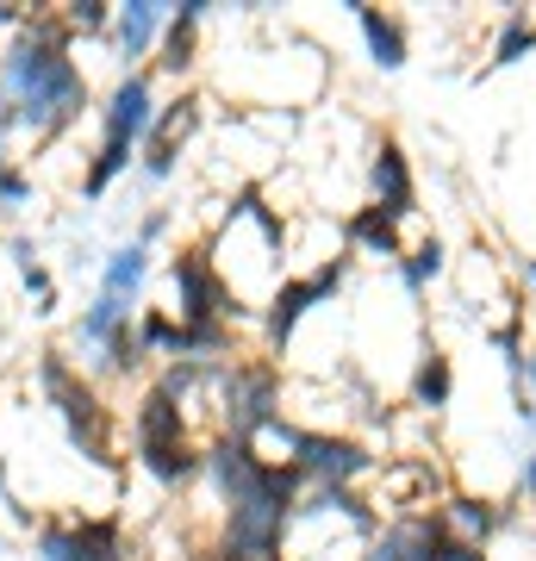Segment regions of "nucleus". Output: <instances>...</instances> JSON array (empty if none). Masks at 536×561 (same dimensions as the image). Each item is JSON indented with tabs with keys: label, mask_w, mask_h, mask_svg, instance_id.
Returning a JSON list of instances; mask_svg holds the SVG:
<instances>
[{
	"label": "nucleus",
	"mask_w": 536,
	"mask_h": 561,
	"mask_svg": "<svg viewBox=\"0 0 536 561\" xmlns=\"http://www.w3.org/2000/svg\"><path fill=\"white\" fill-rule=\"evenodd\" d=\"M7 94L20 101V113L32 125H62V119H76V106H81V76L57 44L25 38L7 57Z\"/></svg>",
	"instance_id": "nucleus-1"
},
{
	"label": "nucleus",
	"mask_w": 536,
	"mask_h": 561,
	"mask_svg": "<svg viewBox=\"0 0 536 561\" xmlns=\"http://www.w3.org/2000/svg\"><path fill=\"white\" fill-rule=\"evenodd\" d=\"M138 456H144V468L169 486L194 474L199 456H194V443H187V419H181V405H175L169 387L144 393V405H138Z\"/></svg>",
	"instance_id": "nucleus-2"
},
{
	"label": "nucleus",
	"mask_w": 536,
	"mask_h": 561,
	"mask_svg": "<svg viewBox=\"0 0 536 561\" xmlns=\"http://www.w3.org/2000/svg\"><path fill=\"white\" fill-rule=\"evenodd\" d=\"M44 393L57 400L62 424H69V437L81 443V456L113 461V419H106V405H100L94 387L76 381V375L62 368V356H44Z\"/></svg>",
	"instance_id": "nucleus-3"
},
{
	"label": "nucleus",
	"mask_w": 536,
	"mask_h": 561,
	"mask_svg": "<svg viewBox=\"0 0 536 561\" xmlns=\"http://www.w3.org/2000/svg\"><path fill=\"white\" fill-rule=\"evenodd\" d=\"M44 561H125L119 524L113 518H81V524H57L38 537Z\"/></svg>",
	"instance_id": "nucleus-4"
},
{
	"label": "nucleus",
	"mask_w": 536,
	"mask_h": 561,
	"mask_svg": "<svg viewBox=\"0 0 536 561\" xmlns=\"http://www.w3.org/2000/svg\"><path fill=\"white\" fill-rule=\"evenodd\" d=\"M175 294H181V331H206V324H219L225 312V287L219 275H213V262H206V250H187V256L175 262Z\"/></svg>",
	"instance_id": "nucleus-5"
},
{
	"label": "nucleus",
	"mask_w": 536,
	"mask_h": 561,
	"mask_svg": "<svg viewBox=\"0 0 536 561\" xmlns=\"http://www.w3.org/2000/svg\"><path fill=\"white\" fill-rule=\"evenodd\" d=\"M269 405H275V375L269 368H231V381H225V419H231L238 443L275 419Z\"/></svg>",
	"instance_id": "nucleus-6"
},
{
	"label": "nucleus",
	"mask_w": 536,
	"mask_h": 561,
	"mask_svg": "<svg viewBox=\"0 0 536 561\" xmlns=\"http://www.w3.org/2000/svg\"><path fill=\"white\" fill-rule=\"evenodd\" d=\"M294 456L306 474H318L324 486H343V481H356L362 468H368V456H362L356 443H343V437H312V431H294Z\"/></svg>",
	"instance_id": "nucleus-7"
},
{
	"label": "nucleus",
	"mask_w": 536,
	"mask_h": 561,
	"mask_svg": "<svg viewBox=\"0 0 536 561\" xmlns=\"http://www.w3.org/2000/svg\"><path fill=\"white\" fill-rule=\"evenodd\" d=\"M443 524L437 518H399L387 537L368 549V561H443Z\"/></svg>",
	"instance_id": "nucleus-8"
},
{
	"label": "nucleus",
	"mask_w": 536,
	"mask_h": 561,
	"mask_svg": "<svg viewBox=\"0 0 536 561\" xmlns=\"http://www.w3.org/2000/svg\"><path fill=\"white\" fill-rule=\"evenodd\" d=\"M150 125H157V113H150V81L125 76L119 88H113V106H106V138L132 144V138H144Z\"/></svg>",
	"instance_id": "nucleus-9"
},
{
	"label": "nucleus",
	"mask_w": 536,
	"mask_h": 561,
	"mask_svg": "<svg viewBox=\"0 0 536 561\" xmlns=\"http://www.w3.org/2000/svg\"><path fill=\"white\" fill-rule=\"evenodd\" d=\"M324 294H338V268H318L312 280L281 287V294H275V312H269V337L287 343V337H294V324H299V312H306L312 300H324Z\"/></svg>",
	"instance_id": "nucleus-10"
},
{
	"label": "nucleus",
	"mask_w": 536,
	"mask_h": 561,
	"mask_svg": "<svg viewBox=\"0 0 536 561\" xmlns=\"http://www.w3.org/2000/svg\"><path fill=\"white\" fill-rule=\"evenodd\" d=\"M375 194H380V213H387V219H406V213H412V175H406L399 144H380V157H375Z\"/></svg>",
	"instance_id": "nucleus-11"
},
{
	"label": "nucleus",
	"mask_w": 536,
	"mask_h": 561,
	"mask_svg": "<svg viewBox=\"0 0 536 561\" xmlns=\"http://www.w3.org/2000/svg\"><path fill=\"white\" fill-rule=\"evenodd\" d=\"M187 131H194V101H175V106L157 119V131H150V157H144V169H150V175H169Z\"/></svg>",
	"instance_id": "nucleus-12"
},
{
	"label": "nucleus",
	"mask_w": 536,
	"mask_h": 561,
	"mask_svg": "<svg viewBox=\"0 0 536 561\" xmlns=\"http://www.w3.org/2000/svg\"><path fill=\"white\" fill-rule=\"evenodd\" d=\"M356 20H362V32H368V50H375L380 69H399V62H406V38H399V25L380 20L375 7H356Z\"/></svg>",
	"instance_id": "nucleus-13"
},
{
	"label": "nucleus",
	"mask_w": 536,
	"mask_h": 561,
	"mask_svg": "<svg viewBox=\"0 0 536 561\" xmlns=\"http://www.w3.org/2000/svg\"><path fill=\"white\" fill-rule=\"evenodd\" d=\"M157 20H162V7H150V0L125 7V13H119V50H125V57H144V50H150V38H157Z\"/></svg>",
	"instance_id": "nucleus-14"
},
{
	"label": "nucleus",
	"mask_w": 536,
	"mask_h": 561,
	"mask_svg": "<svg viewBox=\"0 0 536 561\" xmlns=\"http://www.w3.org/2000/svg\"><path fill=\"white\" fill-rule=\"evenodd\" d=\"M399 219H387V213H380V206H368V213H356V219H350V238L362 243V250H375V256H394L399 250V231H394Z\"/></svg>",
	"instance_id": "nucleus-15"
},
{
	"label": "nucleus",
	"mask_w": 536,
	"mask_h": 561,
	"mask_svg": "<svg viewBox=\"0 0 536 561\" xmlns=\"http://www.w3.org/2000/svg\"><path fill=\"white\" fill-rule=\"evenodd\" d=\"M138 280H144V243H132V250H119V256H113L106 287H100V294H106L113 306H125L132 294H138Z\"/></svg>",
	"instance_id": "nucleus-16"
},
{
	"label": "nucleus",
	"mask_w": 536,
	"mask_h": 561,
	"mask_svg": "<svg viewBox=\"0 0 536 561\" xmlns=\"http://www.w3.org/2000/svg\"><path fill=\"white\" fill-rule=\"evenodd\" d=\"M125 162H132V144H100V157H94V169H88V201H100V194H106V181L119 175Z\"/></svg>",
	"instance_id": "nucleus-17"
},
{
	"label": "nucleus",
	"mask_w": 536,
	"mask_h": 561,
	"mask_svg": "<svg viewBox=\"0 0 536 561\" xmlns=\"http://www.w3.org/2000/svg\"><path fill=\"white\" fill-rule=\"evenodd\" d=\"M119 319H125V306H113L106 294H100V300L81 312V343H106L113 331H119Z\"/></svg>",
	"instance_id": "nucleus-18"
},
{
	"label": "nucleus",
	"mask_w": 536,
	"mask_h": 561,
	"mask_svg": "<svg viewBox=\"0 0 536 561\" xmlns=\"http://www.w3.org/2000/svg\"><path fill=\"white\" fill-rule=\"evenodd\" d=\"M418 400H424V405L449 400V362H443V356H431L424 368H418Z\"/></svg>",
	"instance_id": "nucleus-19"
},
{
	"label": "nucleus",
	"mask_w": 536,
	"mask_h": 561,
	"mask_svg": "<svg viewBox=\"0 0 536 561\" xmlns=\"http://www.w3.org/2000/svg\"><path fill=\"white\" fill-rule=\"evenodd\" d=\"M531 44H536V25L524 20V13H512V20H505V38H499V62H517Z\"/></svg>",
	"instance_id": "nucleus-20"
},
{
	"label": "nucleus",
	"mask_w": 536,
	"mask_h": 561,
	"mask_svg": "<svg viewBox=\"0 0 536 561\" xmlns=\"http://www.w3.org/2000/svg\"><path fill=\"white\" fill-rule=\"evenodd\" d=\"M449 505H456L461 530H475V537H487V530H493V505H487V500H449Z\"/></svg>",
	"instance_id": "nucleus-21"
},
{
	"label": "nucleus",
	"mask_w": 536,
	"mask_h": 561,
	"mask_svg": "<svg viewBox=\"0 0 536 561\" xmlns=\"http://www.w3.org/2000/svg\"><path fill=\"white\" fill-rule=\"evenodd\" d=\"M437 268H443V243H437V238H424V243H418V256H412V275H406V280L418 287V280H431Z\"/></svg>",
	"instance_id": "nucleus-22"
},
{
	"label": "nucleus",
	"mask_w": 536,
	"mask_h": 561,
	"mask_svg": "<svg viewBox=\"0 0 536 561\" xmlns=\"http://www.w3.org/2000/svg\"><path fill=\"white\" fill-rule=\"evenodd\" d=\"M106 25V7L100 0H81V7H69V32H100Z\"/></svg>",
	"instance_id": "nucleus-23"
},
{
	"label": "nucleus",
	"mask_w": 536,
	"mask_h": 561,
	"mask_svg": "<svg viewBox=\"0 0 536 561\" xmlns=\"http://www.w3.org/2000/svg\"><path fill=\"white\" fill-rule=\"evenodd\" d=\"M0 201H25V175L7 169V175H0Z\"/></svg>",
	"instance_id": "nucleus-24"
},
{
	"label": "nucleus",
	"mask_w": 536,
	"mask_h": 561,
	"mask_svg": "<svg viewBox=\"0 0 536 561\" xmlns=\"http://www.w3.org/2000/svg\"><path fill=\"white\" fill-rule=\"evenodd\" d=\"M199 561H250V556H238V549H219V556H199Z\"/></svg>",
	"instance_id": "nucleus-25"
},
{
	"label": "nucleus",
	"mask_w": 536,
	"mask_h": 561,
	"mask_svg": "<svg viewBox=\"0 0 536 561\" xmlns=\"http://www.w3.org/2000/svg\"><path fill=\"white\" fill-rule=\"evenodd\" d=\"M524 486H536V461H531V468H524Z\"/></svg>",
	"instance_id": "nucleus-26"
},
{
	"label": "nucleus",
	"mask_w": 536,
	"mask_h": 561,
	"mask_svg": "<svg viewBox=\"0 0 536 561\" xmlns=\"http://www.w3.org/2000/svg\"><path fill=\"white\" fill-rule=\"evenodd\" d=\"M531 287H536V262H531Z\"/></svg>",
	"instance_id": "nucleus-27"
},
{
	"label": "nucleus",
	"mask_w": 536,
	"mask_h": 561,
	"mask_svg": "<svg viewBox=\"0 0 536 561\" xmlns=\"http://www.w3.org/2000/svg\"><path fill=\"white\" fill-rule=\"evenodd\" d=\"M531 375H536V362H531Z\"/></svg>",
	"instance_id": "nucleus-28"
}]
</instances>
